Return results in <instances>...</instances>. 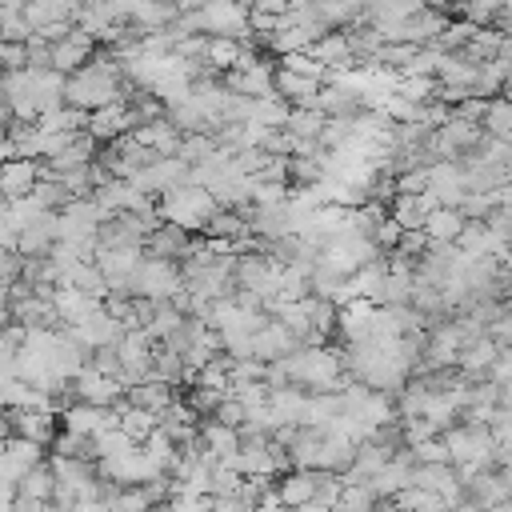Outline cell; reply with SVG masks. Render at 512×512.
I'll return each mask as SVG.
<instances>
[{"label": "cell", "mask_w": 512, "mask_h": 512, "mask_svg": "<svg viewBox=\"0 0 512 512\" xmlns=\"http://www.w3.org/2000/svg\"><path fill=\"white\" fill-rule=\"evenodd\" d=\"M284 364V380L300 392H340L348 384L344 364H340V348L324 344V348H296L288 356H280Z\"/></svg>", "instance_id": "1"}, {"label": "cell", "mask_w": 512, "mask_h": 512, "mask_svg": "<svg viewBox=\"0 0 512 512\" xmlns=\"http://www.w3.org/2000/svg\"><path fill=\"white\" fill-rule=\"evenodd\" d=\"M212 212H216L212 192L208 188H196V184H180V188H172V192H164L156 200V220L176 224L188 236L192 232H204V224L212 220Z\"/></svg>", "instance_id": "2"}, {"label": "cell", "mask_w": 512, "mask_h": 512, "mask_svg": "<svg viewBox=\"0 0 512 512\" xmlns=\"http://www.w3.org/2000/svg\"><path fill=\"white\" fill-rule=\"evenodd\" d=\"M184 288V272H180V264L176 260H164V256H144L140 260V268H136V276H132V296H140V300H152V304H160V300H172L176 292Z\"/></svg>", "instance_id": "3"}, {"label": "cell", "mask_w": 512, "mask_h": 512, "mask_svg": "<svg viewBox=\"0 0 512 512\" xmlns=\"http://www.w3.org/2000/svg\"><path fill=\"white\" fill-rule=\"evenodd\" d=\"M192 24L200 36H232L248 40V4L244 0H204L192 12Z\"/></svg>", "instance_id": "4"}, {"label": "cell", "mask_w": 512, "mask_h": 512, "mask_svg": "<svg viewBox=\"0 0 512 512\" xmlns=\"http://www.w3.org/2000/svg\"><path fill=\"white\" fill-rule=\"evenodd\" d=\"M92 52H96V40L72 24L56 44H48V68L60 76H72L76 68H84L92 60Z\"/></svg>", "instance_id": "5"}, {"label": "cell", "mask_w": 512, "mask_h": 512, "mask_svg": "<svg viewBox=\"0 0 512 512\" xmlns=\"http://www.w3.org/2000/svg\"><path fill=\"white\" fill-rule=\"evenodd\" d=\"M136 128V116L128 108V100H116V104H104L96 112H88L84 120V132L96 140V144H112L116 136H128Z\"/></svg>", "instance_id": "6"}, {"label": "cell", "mask_w": 512, "mask_h": 512, "mask_svg": "<svg viewBox=\"0 0 512 512\" xmlns=\"http://www.w3.org/2000/svg\"><path fill=\"white\" fill-rule=\"evenodd\" d=\"M72 392H76V400L96 404V408H116V404L124 400V384H120L116 376H100V372H92L88 364L72 376Z\"/></svg>", "instance_id": "7"}, {"label": "cell", "mask_w": 512, "mask_h": 512, "mask_svg": "<svg viewBox=\"0 0 512 512\" xmlns=\"http://www.w3.org/2000/svg\"><path fill=\"white\" fill-rule=\"evenodd\" d=\"M272 60H256V64H248V68H236V72H224L220 76V84L232 92V96H248V100H260V96H276L272 92Z\"/></svg>", "instance_id": "8"}, {"label": "cell", "mask_w": 512, "mask_h": 512, "mask_svg": "<svg viewBox=\"0 0 512 512\" xmlns=\"http://www.w3.org/2000/svg\"><path fill=\"white\" fill-rule=\"evenodd\" d=\"M424 192H432V200L440 208H456L460 196H464V168H460V160H432Z\"/></svg>", "instance_id": "9"}, {"label": "cell", "mask_w": 512, "mask_h": 512, "mask_svg": "<svg viewBox=\"0 0 512 512\" xmlns=\"http://www.w3.org/2000/svg\"><path fill=\"white\" fill-rule=\"evenodd\" d=\"M296 348H300V340L280 320H264L252 332V360H260V364H272V360H280V356H288Z\"/></svg>", "instance_id": "10"}, {"label": "cell", "mask_w": 512, "mask_h": 512, "mask_svg": "<svg viewBox=\"0 0 512 512\" xmlns=\"http://www.w3.org/2000/svg\"><path fill=\"white\" fill-rule=\"evenodd\" d=\"M60 420H64V432H76V436H88L92 440L104 428H116V408H96V404L76 400V404H68L60 412Z\"/></svg>", "instance_id": "11"}, {"label": "cell", "mask_w": 512, "mask_h": 512, "mask_svg": "<svg viewBox=\"0 0 512 512\" xmlns=\"http://www.w3.org/2000/svg\"><path fill=\"white\" fill-rule=\"evenodd\" d=\"M408 476H412V452H408V448H396L392 460H388L372 480H364V484H368V492H372L376 500H392L396 492H404V488L412 484Z\"/></svg>", "instance_id": "12"}, {"label": "cell", "mask_w": 512, "mask_h": 512, "mask_svg": "<svg viewBox=\"0 0 512 512\" xmlns=\"http://www.w3.org/2000/svg\"><path fill=\"white\" fill-rule=\"evenodd\" d=\"M8 428L12 436L20 440H32V444H52L56 436V412H40V408H12L8 412Z\"/></svg>", "instance_id": "13"}, {"label": "cell", "mask_w": 512, "mask_h": 512, "mask_svg": "<svg viewBox=\"0 0 512 512\" xmlns=\"http://www.w3.org/2000/svg\"><path fill=\"white\" fill-rule=\"evenodd\" d=\"M40 180V160H24L12 156L0 164V200H20L32 192V184Z\"/></svg>", "instance_id": "14"}, {"label": "cell", "mask_w": 512, "mask_h": 512, "mask_svg": "<svg viewBox=\"0 0 512 512\" xmlns=\"http://www.w3.org/2000/svg\"><path fill=\"white\" fill-rule=\"evenodd\" d=\"M96 160V140L88 136V132H76V136H68V144L48 160V164H40L48 176H60V172H68V168H88Z\"/></svg>", "instance_id": "15"}, {"label": "cell", "mask_w": 512, "mask_h": 512, "mask_svg": "<svg viewBox=\"0 0 512 512\" xmlns=\"http://www.w3.org/2000/svg\"><path fill=\"white\" fill-rule=\"evenodd\" d=\"M28 84H32L36 116H44L52 108H64V76L60 72H52V68H28Z\"/></svg>", "instance_id": "16"}, {"label": "cell", "mask_w": 512, "mask_h": 512, "mask_svg": "<svg viewBox=\"0 0 512 512\" xmlns=\"http://www.w3.org/2000/svg\"><path fill=\"white\" fill-rule=\"evenodd\" d=\"M128 136H132L140 148L156 152V156H176V148H180V132L168 124V116H160V120H148V124H136Z\"/></svg>", "instance_id": "17"}, {"label": "cell", "mask_w": 512, "mask_h": 512, "mask_svg": "<svg viewBox=\"0 0 512 512\" xmlns=\"http://www.w3.org/2000/svg\"><path fill=\"white\" fill-rule=\"evenodd\" d=\"M316 496V472L312 468H288L276 476V500L284 508H300Z\"/></svg>", "instance_id": "18"}, {"label": "cell", "mask_w": 512, "mask_h": 512, "mask_svg": "<svg viewBox=\"0 0 512 512\" xmlns=\"http://www.w3.org/2000/svg\"><path fill=\"white\" fill-rule=\"evenodd\" d=\"M372 312H376V304H368V300H352V304L336 308L332 332H340L348 344H356V340H368V328H372Z\"/></svg>", "instance_id": "19"}, {"label": "cell", "mask_w": 512, "mask_h": 512, "mask_svg": "<svg viewBox=\"0 0 512 512\" xmlns=\"http://www.w3.org/2000/svg\"><path fill=\"white\" fill-rule=\"evenodd\" d=\"M196 440H200V448H204L212 460H228V456L240 448V432L228 428V424H220V420H212V416L196 424Z\"/></svg>", "instance_id": "20"}, {"label": "cell", "mask_w": 512, "mask_h": 512, "mask_svg": "<svg viewBox=\"0 0 512 512\" xmlns=\"http://www.w3.org/2000/svg\"><path fill=\"white\" fill-rule=\"evenodd\" d=\"M272 92H276L288 108H312V96L320 92V84L308 80V76H296V72L276 68V72H272Z\"/></svg>", "instance_id": "21"}, {"label": "cell", "mask_w": 512, "mask_h": 512, "mask_svg": "<svg viewBox=\"0 0 512 512\" xmlns=\"http://www.w3.org/2000/svg\"><path fill=\"white\" fill-rule=\"evenodd\" d=\"M308 56H312L316 64H324L328 72H332V68H352V64H356L344 32H324L320 40H312V44H308Z\"/></svg>", "instance_id": "22"}, {"label": "cell", "mask_w": 512, "mask_h": 512, "mask_svg": "<svg viewBox=\"0 0 512 512\" xmlns=\"http://www.w3.org/2000/svg\"><path fill=\"white\" fill-rule=\"evenodd\" d=\"M124 400L128 404H136V408H144V412H152V416H160L172 400H176V392H172V384H164V380H140V384H132V388H124Z\"/></svg>", "instance_id": "23"}, {"label": "cell", "mask_w": 512, "mask_h": 512, "mask_svg": "<svg viewBox=\"0 0 512 512\" xmlns=\"http://www.w3.org/2000/svg\"><path fill=\"white\" fill-rule=\"evenodd\" d=\"M188 244H192V236L180 232L176 224H156V228L148 232V240H144L148 256H164V260H176V264H180V256L188 252Z\"/></svg>", "instance_id": "24"}, {"label": "cell", "mask_w": 512, "mask_h": 512, "mask_svg": "<svg viewBox=\"0 0 512 512\" xmlns=\"http://www.w3.org/2000/svg\"><path fill=\"white\" fill-rule=\"evenodd\" d=\"M460 228H464L460 208H432V212L424 216V224H420V232H424L432 244H456Z\"/></svg>", "instance_id": "25"}, {"label": "cell", "mask_w": 512, "mask_h": 512, "mask_svg": "<svg viewBox=\"0 0 512 512\" xmlns=\"http://www.w3.org/2000/svg\"><path fill=\"white\" fill-rule=\"evenodd\" d=\"M116 428H120L132 444H140L148 432H156V416L144 412V408H136V404H128V400H120V404H116Z\"/></svg>", "instance_id": "26"}, {"label": "cell", "mask_w": 512, "mask_h": 512, "mask_svg": "<svg viewBox=\"0 0 512 512\" xmlns=\"http://www.w3.org/2000/svg\"><path fill=\"white\" fill-rule=\"evenodd\" d=\"M52 488H56V480H52L48 460H40L36 468H28V472L16 480V496L36 500V504H48V500H52Z\"/></svg>", "instance_id": "27"}, {"label": "cell", "mask_w": 512, "mask_h": 512, "mask_svg": "<svg viewBox=\"0 0 512 512\" xmlns=\"http://www.w3.org/2000/svg\"><path fill=\"white\" fill-rule=\"evenodd\" d=\"M312 40H320V32H312V28H296V24H280V28L264 40V48H272L276 56H288V52H308Z\"/></svg>", "instance_id": "28"}, {"label": "cell", "mask_w": 512, "mask_h": 512, "mask_svg": "<svg viewBox=\"0 0 512 512\" xmlns=\"http://www.w3.org/2000/svg\"><path fill=\"white\" fill-rule=\"evenodd\" d=\"M204 236H208V240H228V244H236V240L248 236V220H244L240 212H232V208H216L212 220L204 224Z\"/></svg>", "instance_id": "29"}, {"label": "cell", "mask_w": 512, "mask_h": 512, "mask_svg": "<svg viewBox=\"0 0 512 512\" xmlns=\"http://www.w3.org/2000/svg\"><path fill=\"white\" fill-rule=\"evenodd\" d=\"M480 128H484V136H492V140H508V136H512V104H508L504 96H488V108H484V116H480Z\"/></svg>", "instance_id": "30"}, {"label": "cell", "mask_w": 512, "mask_h": 512, "mask_svg": "<svg viewBox=\"0 0 512 512\" xmlns=\"http://www.w3.org/2000/svg\"><path fill=\"white\" fill-rule=\"evenodd\" d=\"M288 112H292V108H288L280 96H260V100H252V108H248V120H244V124H260V128H284Z\"/></svg>", "instance_id": "31"}, {"label": "cell", "mask_w": 512, "mask_h": 512, "mask_svg": "<svg viewBox=\"0 0 512 512\" xmlns=\"http://www.w3.org/2000/svg\"><path fill=\"white\" fill-rule=\"evenodd\" d=\"M324 112H316V108H292L288 112V120H284V132L292 136V140H316L320 136V128H324Z\"/></svg>", "instance_id": "32"}, {"label": "cell", "mask_w": 512, "mask_h": 512, "mask_svg": "<svg viewBox=\"0 0 512 512\" xmlns=\"http://www.w3.org/2000/svg\"><path fill=\"white\" fill-rule=\"evenodd\" d=\"M392 508L396 512H448L436 492H424V488H412V484L392 496Z\"/></svg>", "instance_id": "33"}, {"label": "cell", "mask_w": 512, "mask_h": 512, "mask_svg": "<svg viewBox=\"0 0 512 512\" xmlns=\"http://www.w3.org/2000/svg\"><path fill=\"white\" fill-rule=\"evenodd\" d=\"M0 452H4L20 472H28V468H36V464L44 460V448H40V444H32V440H20V436L0 440Z\"/></svg>", "instance_id": "34"}, {"label": "cell", "mask_w": 512, "mask_h": 512, "mask_svg": "<svg viewBox=\"0 0 512 512\" xmlns=\"http://www.w3.org/2000/svg\"><path fill=\"white\" fill-rule=\"evenodd\" d=\"M372 504H376V496L368 492V484L344 480V488H340V496H336L332 512H372Z\"/></svg>", "instance_id": "35"}, {"label": "cell", "mask_w": 512, "mask_h": 512, "mask_svg": "<svg viewBox=\"0 0 512 512\" xmlns=\"http://www.w3.org/2000/svg\"><path fill=\"white\" fill-rule=\"evenodd\" d=\"M136 444L120 432V428H104L100 436H92V460H108V456H124V452H132Z\"/></svg>", "instance_id": "36"}, {"label": "cell", "mask_w": 512, "mask_h": 512, "mask_svg": "<svg viewBox=\"0 0 512 512\" xmlns=\"http://www.w3.org/2000/svg\"><path fill=\"white\" fill-rule=\"evenodd\" d=\"M396 96H404L408 104H428L436 96V76H400Z\"/></svg>", "instance_id": "37"}, {"label": "cell", "mask_w": 512, "mask_h": 512, "mask_svg": "<svg viewBox=\"0 0 512 512\" xmlns=\"http://www.w3.org/2000/svg\"><path fill=\"white\" fill-rule=\"evenodd\" d=\"M52 456H68V460H92V440L76 436V432H56L52 436ZM96 464V460H92Z\"/></svg>", "instance_id": "38"}, {"label": "cell", "mask_w": 512, "mask_h": 512, "mask_svg": "<svg viewBox=\"0 0 512 512\" xmlns=\"http://www.w3.org/2000/svg\"><path fill=\"white\" fill-rule=\"evenodd\" d=\"M300 304H304V320H308V328H316V332L332 336V320H336V308H332L328 300H320V296H304Z\"/></svg>", "instance_id": "39"}, {"label": "cell", "mask_w": 512, "mask_h": 512, "mask_svg": "<svg viewBox=\"0 0 512 512\" xmlns=\"http://www.w3.org/2000/svg\"><path fill=\"white\" fill-rule=\"evenodd\" d=\"M240 480H244V476H240L236 468H228V464L216 460V464L208 468V496H212V500H216V496H236Z\"/></svg>", "instance_id": "40"}, {"label": "cell", "mask_w": 512, "mask_h": 512, "mask_svg": "<svg viewBox=\"0 0 512 512\" xmlns=\"http://www.w3.org/2000/svg\"><path fill=\"white\" fill-rule=\"evenodd\" d=\"M280 68H284V72H296V76H308V80H316V84H324V76H328V68L316 64L308 52H288V56H280Z\"/></svg>", "instance_id": "41"}, {"label": "cell", "mask_w": 512, "mask_h": 512, "mask_svg": "<svg viewBox=\"0 0 512 512\" xmlns=\"http://www.w3.org/2000/svg\"><path fill=\"white\" fill-rule=\"evenodd\" d=\"M408 452H412V464H448V448L440 436H428V440L412 444Z\"/></svg>", "instance_id": "42"}, {"label": "cell", "mask_w": 512, "mask_h": 512, "mask_svg": "<svg viewBox=\"0 0 512 512\" xmlns=\"http://www.w3.org/2000/svg\"><path fill=\"white\" fill-rule=\"evenodd\" d=\"M32 36V28L24 24L20 12H0V44H24Z\"/></svg>", "instance_id": "43"}, {"label": "cell", "mask_w": 512, "mask_h": 512, "mask_svg": "<svg viewBox=\"0 0 512 512\" xmlns=\"http://www.w3.org/2000/svg\"><path fill=\"white\" fill-rule=\"evenodd\" d=\"M400 236H404V232H400V224H396L392 216H384V220H376V228H372V236H368V240H372L380 252H392V248L400 244Z\"/></svg>", "instance_id": "44"}, {"label": "cell", "mask_w": 512, "mask_h": 512, "mask_svg": "<svg viewBox=\"0 0 512 512\" xmlns=\"http://www.w3.org/2000/svg\"><path fill=\"white\" fill-rule=\"evenodd\" d=\"M484 380H488V384H508V380H512V352H508V348L496 352V360L488 364Z\"/></svg>", "instance_id": "45"}, {"label": "cell", "mask_w": 512, "mask_h": 512, "mask_svg": "<svg viewBox=\"0 0 512 512\" xmlns=\"http://www.w3.org/2000/svg\"><path fill=\"white\" fill-rule=\"evenodd\" d=\"M212 420H220V424H228V428H240V424H244V408H240L232 396H224V400L212 408Z\"/></svg>", "instance_id": "46"}, {"label": "cell", "mask_w": 512, "mask_h": 512, "mask_svg": "<svg viewBox=\"0 0 512 512\" xmlns=\"http://www.w3.org/2000/svg\"><path fill=\"white\" fill-rule=\"evenodd\" d=\"M20 276V256L16 252H8V248H0V280L4 284H12Z\"/></svg>", "instance_id": "47"}, {"label": "cell", "mask_w": 512, "mask_h": 512, "mask_svg": "<svg viewBox=\"0 0 512 512\" xmlns=\"http://www.w3.org/2000/svg\"><path fill=\"white\" fill-rule=\"evenodd\" d=\"M288 4H292V0H248L252 12H268V16H280Z\"/></svg>", "instance_id": "48"}, {"label": "cell", "mask_w": 512, "mask_h": 512, "mask_svg": "<svg viewBox=\"0 0 512 512\" xmlns=\"http://www.w3.org/2000/svg\"><path fill=\"white\" fill-rule=\"evenodd\" d=\"M16 504V484H8V480H0V512H8Z\"/></svg>", "instance_id": "49"}, {"label": "cell", "mask_w": 512, "mask_h": 512, "mask_svg": "<svg viewBox=\"0 0 512 512\" xmlns=\"http://www.w3.org/2000/svg\"><path fill=\"white\" fill-rule=\"evenodd\" d=\"M12 156H16V152H12V140H8V132L0 128V164H4V160H12Z\"/></svg>", "instance_id": "50"}, {"label": "cell", "mask_w": 512, "mask_h": 512, "mask_svg": "<svg viewBox=\"0 0 512 512\" xmlns=\"http://www.w3.org/2000/svg\"><path fill=\"white\" fill-rule=\"evenodd\" d=\"M200 4H204V0H172V8H176L180 16H184V12H196Z\"/></svg>", "instance_id": "51"}, {"label": "cell", "mask_w": 512, "mask_h": 512, "mask_svg": "<svg viewBox=\"0 0 512 512\" xmlns=\"http://www.w3.org/2000/svg\"><path fill=\"white\" fill-rule=\"evenodd\" d=\"M292 512H332V508L320 504V500H308V504H300V508H292Z\"/></svg>", "instance_id": "52"}, {"label": "cell", "mask_w": 512, "mask_h": 512, "mask_svg": "<svg viewBox=\"0 0 512 512\" xmlns=\"http://www.w3.org/2000/svg\"><path fill=\"white\" fill-rule=\"evenodd\" d=\"M24 8V0H0V12H20Z\"/></svg>", "instance_id": "53"}, {"label": "cell", "mask_w": 512, "mask_h": 512, "mask_svg": "<svg viewBox=\"0 0 512 512\" xmlns=\"http://www.w3.org/2000/svg\"><path fill=\"white\" fill-rule=\"evenodd\" d=\"M480 512H512V504H508V500H500V504H488V508H480Z\"/></svg>", "instance_id": "54"}, {"label": "cell", "mask_w": 512, "mask_h": 512, "mask_svg": "<svg viewBox=\"0 0 512 512\" xmlns=\"http://www.w3.org/2000/svg\"><path fill=\"white\" fill-rule=\"evenodd\" d=\"M372 512H396V508H392V500H376Z\"/></svg>", "instance_id": "55"}, {"label": "cell", "mask_w": 512, "mask_h": 512, "mask_svg": "<svg viewBox=\"0 0 512 512\" xmlns=\"http://www.w3.org/2000/svg\"><path fill=\"white\" fill-rule=\"evenodd\" d=\"M8 120H12V116H8V104H4V100H0V128H4V124H8Z\"/></svg>", "instance_id": "56"}, {"label": "cell", "mask_w": 512, "mask_h": 512, "mask_svg": "<svg viewBox=\"0 0 512 512\" xmlns=\"http://www.w3.org/2000/svg\"><path fill=\"white\" fill-rule=\"evenodd\" d=\"M0 356H8V348H4V344H0Z\"/></svg>", "instance_id": "57"}]
</instances>
